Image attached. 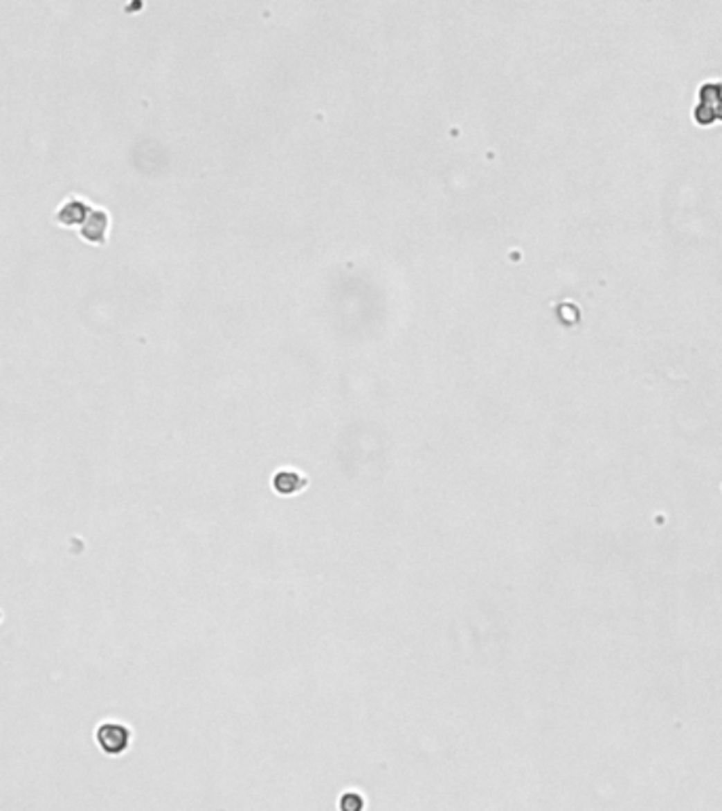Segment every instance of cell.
<instances>
[{"instance_id":"6da1fadb","label":"cell","mask_w":722,"mask_h":811,"mask_svg":"<svg viewBox=\"0 0 722 811\" xmlns=\"http://www.w3.org/2000/svg\"><path fill=\"white\" fill-rule=\"evenodd\" d=\"M96 742L98 746L110 754V756H118L123 754L127 748L132 744V731L129 727L123 725V722H114V720H106L98 727L96 731Z\"/></svg>"},{"instance_id":"5b68a950","label":"cell","mask_w":722,"mask_h":811,"mask_svg":"<svg viewBox=\"0 0 722 811\" xmlns=\"http://www.w3.org/2000/svg\"><path fill=\"white\" fill-rule=\"evenodd\" d=\"M273 486L279 495H296L300 493L305 486H307V477L298 471H289V469H283L279 471L275 477H273Z\"/></svg>"},{"instance_id":"7a4b0ae2","label":"cell","mask_w":722,"mask_h":811,"mask_svg":"<svg viewBox=\"0 0 722 811\" xmlns=\"http://www.w3.org/2000/svg\"><path fill=\"white\" fill-rule=\"evenodd\" d=\"M108 228H110V218H108V212L102 208H93L91 214L87 216V220L78 226L80 237L89 243H106Z\"/></svg>"},{"instance_id":"277c9868","label":"cell","mask_w":722,"mask_h":811,"mask_svg":"<svg viewBox=\"0 0 722 811\" xmlns=\"http://www.w3.org/2000/svg\"><path fill=\"white\" fill-rule=\"evenodd\" d=\"M91 203L84 201V199H70V201H64L57 214H55V220L64 226H80L87 216L91 214Z\"/></svg>"},{"instance_id":"8992f818","label":"cell","mask_w":722,"mask_h":811,"mask_svg":"<svg viewBox=\"0 0 722 811\" xmlns=\"http://www.w3.org/2000/svg\"><path fill=\"white\" fill-rule=\"evenodd\" d=\"M341 811H363L365 809V799L355 792V790H349L341 796Z\"/></svg>"},{"instance_id":"3957f363","label":"cell","mask_w":722,"mask_h":811,"mask_svg":"<svg viewBox=\"0 0 722 811\" xmlns=\"http://www.w3.org/2000/svg\"><path fill=\"white\" fill-rule=\"evenodd\" d=\"M701 102H710V106H699L697 108V118L699 120H722V87L720 83H705L701 89Z\"/></svg>"}]
</instances>
